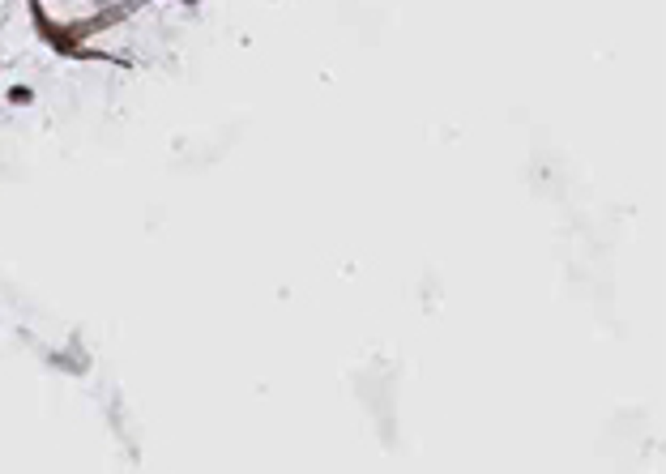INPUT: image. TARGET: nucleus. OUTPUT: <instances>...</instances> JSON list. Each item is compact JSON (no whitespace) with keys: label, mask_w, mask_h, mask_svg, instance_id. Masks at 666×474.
Segmentation results:
<instances>
[]
</instances>
